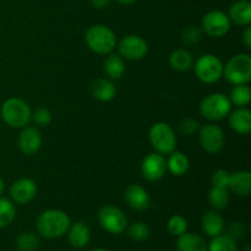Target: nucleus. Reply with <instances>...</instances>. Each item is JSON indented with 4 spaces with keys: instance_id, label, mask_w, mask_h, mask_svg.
I'll use <instances>...</instances> for the list:
<instances>
[{
    "instance_id": "nucleus-1",
    "label": "nucleus",
    "mask_w": 251,
    "mask_h": 251,
    "mask_svg": "<svg viewBox=\"0 0 251 251\" xmlns=\"http://www.w3.org/2000/svg\"><path fill=\"white\" fill-rule=\"evenodd\" d=\"M37 232L47 239L60 238L70 227V218L64 211L47 210L37 218Z\"/></svg>"
},
{
    "instance_id": "nucleus-2",
    "label": "nucleus",
    "mask_w": 251,
    "mask_h": 251,
    "mask_svg": "<svg viewBox=\"0 0 251 251\" xmlns=\"http://www.w3.org/2000/svg\"><path fill=\"white\" fill-rule=\"evenodd\" d=\"M85 41L88 48L100 55H108L117 47V36L114 31L104 25H95L87 29Z\"/></svg>"
},
{
    "instance_id": "nucleus-3",
    "label": "nucleus",
    "mask_w": 251,
    "mask_h": 251,
    "mask_svg": "<svg viewBox=\"0 0 251 251\" xmlns=\"http://www.w3.org/2000/svg\"><path fill=\"white\" fill-rule=\"evenodd\" d=\"M31 108L21 98H9L1 105L2 120L14 129L27 126L31 120Z\"/></svg>"
},
{
    "instance_id": "nucleus-4",
    "label": "nucleus",
    "mask_w": 251,
    "mask_h": 251,
    "mask_svg": "<svg viewBox=\"0 0 251 251\" xmlns=\"http://www.w3.org/2000/svg\"><path fill=\"white\" fill-rule=\"evenodd\" d=\"M223 76L233 85H247L251 80V56L240 53L223 65Z\"/></svg>"
},
{
    "instance_id": "nucleus-5",
    "label": "nucleus",
    "mask_w": 251,
    "mask_h": 251,
    "mask_svg": "<svg viewBox=\"0 0 251 251\" xmlns=\"http://www.w3.org/2000/svg\"><path fill=\"white\" fill-rule=\"evenodd\" d=\"M149 139L157 153L169 154L176 151V136L171 125L167 123L158 122L152 125L149 132Z\"/></svg>"
},
{
    "instance_id": "nucleus-6",
    "label": "nucleus",
    "mask_w": 251,
    "mask_h": 251,
    "mask_svg": "<svg viewBox=\"0 0 251 251\" xmlns=\"http://www.w3.org/2000/svg\"><path fill=\"white\" fill-rule=\"evenodd\" d=\"M232 110V103L229 97H227L223 93H212L208 95L201 100L200 103V113L208 120L225 119L228 117L229 112Z\"/></svg>"
},
{
    "instance_id": "nucleus-7",
    "label": "nucleus",
    "mask_w": 251,
    "mask_h": 251,
    "mask_svg": "<svg viewBox=\"0 0 251 251\" xmlns=\"http://www.w3.org/2000/svg\"><path fill=\"white\" fill-rule=\"evenodd\" d=\"M195 74L203 83H215L223 76V63L213 54H205L195 64Z\"/></svg>"
},
{
    "instance_id": "nucleus-8",
    "label": "nucleus",
    "mask_w": 251,
    "mask_h": 251,
    "mask_svg": "<svg viewBox=\"0 0 251 251\" xmlns=\"http://www.w3.org/2000/svg\"><path fill=\"white\" fill-rule=\"evenodd\" d=\"M100 227L110 234H120L126 229L127 220L122 210L117 206L105 205L98 212Z\"/></svg>"
},
{
    "instance_id": "nucleus-9",
    "label": "nucleus",
    "mask_w": 251,
    "mask_h": 251,
    "mask_svg": "<svg viewBox=\"0 0 251 251\" xmlns=\"http://www.w3.org/2000/svg\"><path fill=\"white\" fill-rule=\"evenodd\" d=\"M199 141L207 153L216 154L225 146V131L216 124H206L199 130Z\"/></svg>"
},
{
    "instance_id": "nucleus-10",
    "label": "nucleus",
    "mask_w": 251,
    "mask_h": 251,
    "mask_svg": "<svg viewBox=\"0 0 251 251\" xmlns=\"http://www.w3.org/2000/svg\"><path fill=\"white\" fill-rule=\"evenodd\" d=\"M230 29V20L227 14L213 10L207 12L202 19V31L207 36L213 38H220L226 36Z\"/></svg>"
},
{
    "instance_id": "nucleus-11",
    "label": "nucleus",
    "mask_w": 251,
    "mask_h": 251,
    "mask_svg": "<svg viewBox=\"0 0 251 251\" xmlns=\"http://www.w3.org/2000/svg\"><path fill=\"white\" fill-rule=\"evenodd\" d=\"M118 50L122 58L129 60H140L145 58L149 51V46L146 41L136 34H129L120 39L118 43Z\"/></svg>"
},
{
    "instance_id": "nucleus-12",
    "label": "nucleus",
    "mask_w": 251,
    "mask_h": 251,
    "mask_svg": "<svg viewBox=\"0 0 251 251\" xmlns=\"http://www.w3.org/2000/svg\"><path fill=\"white\" fill-rule=\"evenodd\" d=\"M142 176L149 181H158L167 172V161L161 153H149L141 164Z\"/></svg>"
},
{
    "instance_id": "nucleus-13",
    "label": "nucleus",
    "mask_w": 251,
    "mask_h": 251,
    "mask_svg": "<svg viewBox=\"0 0 251 251\" xmlns=\"http://www.w3.org/2000/svg\"><path fill=\"white\" fill-rule=\"evenodd\" d=\"M19 149L26 156L37 153L42 146V135L36 126H25L19 135Z\"/></svg>"
},
{
    "instance_id": "nucleus-14",
    "label": "nucleus",
    "mask_w": 251,
    "mask_h": 251,
    "mask_svg": "<svg viewBox=\"0 0 251 251\" xmlns=\"http://www.w3.org/2000/svg\"><path fill=\"white\" fill-rule=\"evenodd\" d=\"M10 195L16 203L24 205L33 200L37 195V185L32 179L21 178L14 181L10 188Z\"/></svg>"
},
{
    "instance_id": "nucleus-15",
    "label": "nucleus",
    "mask_w": 251,
    "mask_h": 251,
    "mask_svg": "<svg viewBox=\"0 0 251 251\" xmlns=\"http://www.w3.org/2000/svg\"><path fill=\"white\" fill-rule=\"evenodd\" d=\"M124 198L127 205L135 211L147 210L150 202H151L146 189L142 188L141 185H137V184H131V185L127 186L126 190H125Z\"/></svg>"
},
{
    "instance_id": "nucleus-16",
    "label": "nucleus",
    "mask_w": 251,
    "mask_h": 251,
    "mask_svg": "<svg viewBox=\"0 0 251 251\" xmlns=\"http://www.w3.org/2000/svg\"><path fill=\"white\" fill-rule=\"evenodd\" d=\"M229 125L237 134L248 135L251 131V112L245 107H238L228 114Z\"/></svg>"
},
{
    "instance_id": "nucleus-17",
    "label": "nucleus",
    "mask_w": 251,
    "mask_h": 251,
    "mask_svg": "<svg viewBox=\"0 0 251 251\" xmlns=\"http://www.w3.org/2000/svg\"><path fill=\"white\" fill-rule=\"evenodd\" d=\"M91 95L100 102H110L117 95L114 83L108 78H96L90 86Z\"/></svg>"
},
{
    "instance_id": "nucleus-18",
    "label": "nucleus",
    "mask_w": 251,
    "mask_h": 251,
    "mask_svg": "<svg viewBox=\"0 0 251 251\" xmlns=\"http://www.w3.org/2000/svg\"><path fill=\"white\" fill-rule=\"evenodd\" d=\"M201 226L208 237L215 238L225 230V218L216 210L207 211L201 218Z\"/></svg>"
},
{
    "instance_id": "nucleus-19",
    "label": "nucleus",
    "mask_w": 251,
    "mask_h": 251,
    "mask_svg": "<svg viewBox=\"0 0 251 251\" xmlns=\"http://www.w3.org/2000/svg\"><path fill=\"white\" fill-rule=\"evenodd\" d=\"M228 190L235 195L248 196L251 191V174L249 171H239L230 174Z\"/></svg>"
},
{
    "instance_id": "nucleus-20",
    "label": "nucleus",
    "mask_w": 251,
    "mask_h": 251,
    "mask_svg": "<svg viewBox=\"0 0 251 251\" xmlns=\"http://www.w3.org/2000/svg\"><path fill=\"white\" fill-rule=\"evenodd\" d=\"M228 17L230 22L238 26H249L251 22V5L247 0H239L230 5Z\"/></svg>"
},
{
    "instance_id": "nucleus-21",
    "label": "nucleus",
    "mask_w": 251,
    "mask_h": 251,
    "mask_svg": "<svg viewBox=\"0 0 251 251\" xmlns=\"http://www.w3.org/2000/svg\"><path fill=\"white\" fill-rule=\"evenodd\" d=\"M69 243L75 249L87 247L91 240V230L83 222H76L69 227Z\"/></svg>"
},
{
    "instance_id": "nucleus-22",
    "label": "nucleus",
    "mask_w": 251,
    "mask_h": 251,
    "mask_svg": "<svg viewBox=\"0 0 251 251\" xmlns=\"http://www.w3.org/2000/svg\"><path fill=\"white\" fill-rule=\"evenodd\" d=\"M178 251H207V243L195 233H184L176 240Z\"/></svg>"
},
{
    "instance_id": "nucleus-23",
    "label": "nucleus",
    "mask_w": 251,
    "mask_h": 251,
    "mask_svg": "<svg viewBox=\"0 0 251 251\" xmlns=\"http://www.w3.org/2000/svg\"><path fill=\"white\" fill-rule=\"evenodd\" d=\"M190 162L185 153L178 151H173L169 153V158L167 161V169L171 172L173 176H181L189 171Z\"/></svg>"
},
{
    "instance_id": "nucleus-24",
    "label": "nucleus",
    "mask_w": 251,
    "mask_h": 251,
    "mask_svg": "<svg viewBox=\"0 0 251 251\" xmlns=\"http://www.w3.org/2000/svg\"><path fill=\"white\" fill-rule=\"evenodd\" d=\"M103 70L108 77L112 78V80H118L125 73L124 59L118 54H108L104 64H103Z\"/></svg>"
},
{
    "instance_id": "nucleus-25",
    "label": "nucleus",
    "mask_w": 251,
    "mask_h": 251,
    "mask_svg": "<svg viewBox=\"0 0 251 251\" xmlns=\"http://www.w3.org/2000/svg\"><path fill=\"white\" fill-rule=\"evenodd\" d=\"M169 64L176 71H186L193 66V55L186 49H176L169 55Z\"/></svg>"
},
{
    "instance_id": "nucleus-26",
    "label": "nucleus",
    "mask_w": 251,
    "mask_h": 251,
    "mask_svg": "<svg viewBox=\"0 0 251 251\" xmlns=\"http://www.w3.org/2000/svg\"><path fill=\"white\" fill-rule=\"evenodd\" d=\"M208 202L215 210H223L229 203V191L227 188L212 186L208 191Z\"/></svg>"
},
{
    "instance_id": "nucleus-27",
    "label": "nucleus",
    "mask_w": 251,
    "mask_h": 251,
    "mask_svg": "<svg viewBox=\"0 0 251 251\" xmlns=\"http://www.w3.org/2000/svg\"><path fill=\"white\" fill-rule=\"evenodd\" d=\"M207 251H238L237 243L229 235L222 233L212 238L210 244H207Z\"/></svg>"
},
{
    "instance_id": "nucleus-28",
    "label": "nucleus",
    "mask_w": 251,
    "mask_h": 251,
    "mask_svg": "<svg viewBox=\"0 0 251 251\" xmlns=\"http://www.w3.org/2000/svg\"><path fill=\"white\" fill-rule=\"evenodd\" d=\"M251 100V91L247 85H235L230 91L229 100L237 107H245Z\"/></svg>"
},
{
    "instance_id": "nucleus-29",
    "label": "nucleus",
    "mask_w": 251,
    "mask_h": 251,
    "mask_svg": "<svg viewBox=\"0 0 251 251\" xmlns=\"http://www.w3.org/2000/svg\"><path fill=\"white\" fill-rule=\"evenodd\" d=\"M16 216L15 205L9 199L0 198V228H5L12 223Z\"/></svg>"
},
{
    "instance_id": "nucleus-30",
    "label": "nucleus",
    "mask_w": 251,
    "mask_h": 251,
    "mask_svg": "<svg viewBox=\"0 0 251 251\" xmlns=\"http://www.w3.org/2000/svg\"><path fill=\"white\" fill-rule=\"evenodd\" d=\"M38 245L39 239L33 233H21L16 239V247L20 251H34Z\"/></svg>"
},
{
    "instance_id": "nucleus-31",
    "label": "nucleus",
    "mask_w": 251,
    "mask_h": 251,
    "mask_svg": "<svg viewBox=\"0 0 251 251\" xmlns=\"http://www.w3.org/2000/svg\"><path fill=\"white\" fill-rule=\"evenodd\" d=\"M167 228H168V232L172 235L180 237V235H183L188 230V223H186V220L184 217L179 215H174L168 220Z\"/></svg>"
},
{
    "instance_id": "nucleus-32",
    "label": "nucleus",
    "mask_w": 251,
    "mask_h": 251,
    "mask_svg": "<svg viewBox=\"0 0 251 251\" xmlns=\"http://www.w3.org/2000/svg\"><path fill=\"white\" fill-rule=\"evenodd\" d=\"M127 234H129L130 239H132L134 242H144L150 237V228L145 223L136 222L130 226L127 229Z\"/></svg>"
},
{
    "instance_id": "nucleus-33",
    "label": "nucleus",
    "mask_w": 251,
    "mask_h": 251,
    "mask_svg": "<svg viewBox=\"0 0 251 251\" xmlns=\"http://www.w3.org/2000/svg\"><path fill=\"white\" fill-rule=\"evenodd\" d=\"M31 119L33 120V123L37 125V126H41V127L48 126V125L51 123V113L49 112L47 108L39 107L32 113Z\"/></svg>"
},
{
    "instance_id": "nucleus-34",
    "label": "nucleus",
    "mask_w": 251,
    "mask_h": 251,
    "mask_svg": "<svg viewBox=\"0 0 251 251\" xmlns=\"http://www.w3.org/2000/svg\"><path fill=\"white\" fill-rule=\"evenodd\" d=\"M181 38H183L184 43L188 44V46L199 43L202 38V29L196 26L186 27L181 33Z\"/></svg>"
},
{
    "instance_id": "nucleus-35",
    "label": "nucleus",
    "mask_w": 251,
    "mask_h": 251,
    "mask_svg": "<svg viewBox=\"0 0 251 251\" xmlns=\"http://www.w3.org/2000/svg\"><path fill=\"white\" fill-rule=\"evenodd\" d=\"M200 130V123L194 118H185L179 124V131L185 136H191Z\"/></svg>"
},
{
    "instance_id": "nucleus-36",
    "label": "nucleus",
    "mask_w": 251,
    "mask_h": 251,
    "mask_svg": "<svg viewBox=\"0 0 251 251\" xmlns=\"http://www.w3.org/2000/svg\"><path fill=\"white\" fill-rule=\"evenodd\" d=\"M248 229L247 226L243 222H234L228 228L227 235H229L233 240H240L247 235Z\"/></svg>"
},
{
    "instance_id": "nucleus-37",
    "label": "nucleus",
    "mask_w": 251,
    "mask_h": 251,
    "mask_svg": "<svg viewBox=\"0 0 251 251\" xmlns=\"http://www.w3.org/2000/svg\"><path fill=\"white\" fill-rule=\"evenodd\" d=\"M229 172L225 171V169H218L212 174V186H218V188H227L228 183H229Z\"/></svg>"
},
{
    "instance_id": "nucleus-38",
    "label": "nucleus",
    "mask_w": 251,
    "mask_h": 251,
    "mask_svg": "<svg viewBox=\"0 0 251 251\" xmlns=\"http://www.w3.org/2000/svg\"><path fill=\"white\" fill-rule=\"evenodd\" d=\"M243 42L248 49H251V28L249 26H247V28L243 32Z\"/></svg>"
},
{
    "instance_id": "nucleus-39",
    "label": "nucleus",
    "mask_w": 251,
    "mask_h": 251,
    "mask_svg": "<svg viewBox=\"0 0 251 251\" xmlns=\"http://www.w3.org/2000/svg\"><path fill=\"white\" fill-rule=\"evenodd\" d=\"M110 0H91V4L96 9H104L109 5Z\"/></svg>"
},
{
    "instance_id": "nucleus-40",
    "label": "nucleus",
    "mask_w": 251,
    "mask_h": 251,
    "mask_svg": "<svg viewBox=\"0 0 251 251\" xmlns=\"http://www.w3.org/2000/svg\"><path fill=\"white\" fill-rule=\"evenodd\" d=\"M118 2H120V4H124V5H129V4H132V2H135L136 0H117Z\"/></svg>"
},
{
    "instance_id": "nucleus-41",
    "label": "nucleus",
    "mask_w": 251,
    "mask_h": 251,
    "mask_svg": "<svg viewBox=\"0 0 251 251\" xmlns=\"http://www.w3.org/2000/svg\"><path fill=\"white\" fill-rule=\"evenodd\" d=\"M4 190H5V183H4V180L0 178V196H1V194L4 193Z\"/></svg>"
},
{
    "instance_id": "nucleus-42",
    "label": "nucleus",
    "mask_w": 251,
    "mask_h": 251,
    "mask_svg": "<svg viewBox=\"0 0 251 251\" xmlns=\"http://www.w3.org/2000/svg\"><path fill=\"white\" fill-rule=\"evenodd\" d=\"M91 251H109L107 249H95V250H91Z\"/></svg>"
},
{
    "instance_id": "nucleus-43",
    "label": "nucleus",
    "mask_w": 251,
    "mask_h": 251,
    "mask_svg": "<svg viewBox=\"0 0 251 251\" xmlns=\"http://www.w3.org/2000/svg\"><path fill=\"white\" fill-rule=\"evenodd\" d=\"M245 251H250V247L248 245V247H245Z\"/></svg>"
}]
</instances>
